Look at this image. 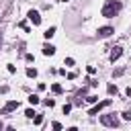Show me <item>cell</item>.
<instances>
[{"instance_id":"obj_12","label":"cell","mask_w":131,"mask_h":131,"mask_svg":"<svg viewBox=\"0 0 131 131\" xmlns=\"http://www.w3.org/2000/svg\"><path fill=\"white\" fill-rule=\"evenodd\" d=\"M29 102H31V104H37V102H39V96H37V94H31V96H29Z\"/></svg>"},{"instance_id":"obj_15","label":"cell","mask_w":131,"mask_h":131,"mask_svg":"<svg viewBox=\"0 0 131 131\" xmlns=\"http://www.w3.org/2000/svg\"><path fill=\"white\" fill-rule=\"evenodd\" d=\"M123 119H125V121H131V111H125V113H123Z\"/></svg>"},{"instance_id":"obj_1","label":"cell","mask_w":131,"mask_h":131,"mask_svg":"<svg viewBox=\"0 0 131 131\" xmlns=\"http://www.w3.org/2000/svg\"><path fill=\"white\" fill-rule=\"evenodd\" d=\"M119 10H121V2H119V0H108V2L102 6V16L113 18V16L119 14Z\"/></svg>"},{"instance_id":"obj_19","label":"cell","mask_w":131,"mask_h":131,"mask_svg":"<svg viewBox=\"0 0 131 131\" xmlns=\"http://www.w3.org/2000/svg\"><path fill=\"white\" fill-rule=\"evenodd\" d=\"M0 43H2V35H0Z\"/></svg>"},{"instance_id":"obj_11","label":"cell","mask_w":131,"mask_h":131,"mask_svg":"<svg viewBox=\"0 0 131 131\" xmlns=\"http://www.w3.org/2000/svg\"><path fill=\"white\" fill-rule=\"evenodd\" d=\"M106 90H108V94H117V86H115V84H108Z\"/></svg>"},{"instance_id":"obj_4","label":"cell","mask_w":131,"mask_h":131,"mask_svg":"<svg viewBox=\"0 0 131 131\" xmlns=\"http://www.w3.org/2000/svg\"><path fill=\"white\" fill-rule=\"evenodd\" d=\"M108 104H111V100H102V102H98L94 108H90V115H96L98 111H102V108H104V106H108Z\"/></svg>"},{"instance_id":"obj_7","label":"cell","mask_w":131,"mask_h":131,"mask_svg":"<svg viewBox=\"0 0 131 131\" xmlns=\"http://www.w3.org/2000/svg\"><path fill=\"white\" fill-rule=\"evenodd\" d=\"M14 108H18V102H16V100H8V102H6V106H4V113L14 111Z\"/></svg>"},{"instance_id":"obj_16","label":"cell","mask_w":131,"mask_h":131,"mask_svg":"<svg viewBox=\"0 0 131 131\" xmlns=\"http://www.w3.org/2000/svg\"><path fill=\"white\" fill-rule=\"evenodd\" d=\"M72 111V104H63V115H68Z\"/></svg>"},{"instance_id":"obj_20","label":"cell","mask_w":131,"mask_h":131,"mask_svg":"<svg viewBox=\"0 0 131 131\" xmlns=\"http://www.w3.org/2000/svg\"><path fill=\"white\" fill-rule=\"evenodd\" d=\"M61 2H68V0H61Z\"/></svg>"},{"instance_id":"obj_9","label":"cell","mask_w":131,"mask_h":131,"mask_svg":"<svg viewBox=\"0 0 131 131\" xmlns=\"http://www.w3.org/2000/svg\"><path fill=\"white\" fill-rule=\"evenodd\" d=\"M43 35H45V39H51V37L55 35V27H49V29H47V31H45Z\"/></svg>"},{"instance_id":"obj_8","label":"cell","mask_w":131,"mask_h":131,"mask_svg":"<svg viewBox=\"0 0 131 131\" xmlns=\"http://www.w3.org/2000/svg\"><path fill=\"white\" fill-rule=\"evenodd\" d=\"M43 53H45V55H53V53H55V47L49 45V43H45V45H43Z\"/></svg>"},{"instance_id":"obj_14","label":"cell","mask_w":131,"mask_h":131,"mask_svg":"<svg viewBox=\"0 0 131 131\" xmlns=\"http://www.w3.org/2000/svg\"><path fill=\"white\" fill-rule=\"evenodd\" d=\"M43 123V117L41 115H35V125H41Z\"/></svg>"},{"instance_id":"obj_18","label":"cell","mask_w":131,"mask_h":131,"mask_svg":"<svg viewBox=\"0 0 131 131\" xmlns=\"http://www.w3.org/2000/svg\"><path fill=\"white\" fill-rule=\"evenodd\" d=\"M2 127H4V125H2V121H0V129H2Z\"/></svg>"},{"instance_id":"obj_13","label":"cell","mask_w":131,"mask_h":131,"mask_svg":"<svg viewBox=\"0 0 131 131\" xmlns=\"http://www.w3.org/2000/svg\"><path fill=\"white\" fill-rule=\"evenodd\" d=\"M51 90H53L55 94H59V92H61V86H59V84H53V86H51Z\"/></svg>"},{"instance_id":"obj_6","label":"cell","mask_w":131,"mask_h":131,"mask_svg":"<svg viewBox=\"0 0 131 131\" xmlns=\"http://www.w3.org/2000/svg\"><path fill=\"white\" fill-rule=\"evenodd\" d=\"M121 53H123V49H121V47H115V49L111 51V61H117V59L121 57Z\"/></svg>"},{"instance_id":"obj_2","label":"cell","mask_w":131,"mask_h":131,"mask_svg":"<svg viewBox=\"0 0 131 131\" xmlns=\"http://www.w3.org/2000/svg\"><path fill=\"white\" fill-rule=\"evenodd\" d=\"M100 123L106 125V127H119V119L115 115H102L100 117Z\"/></svg>"},{"instance_id":"obj_17","label":"cell","mask_w":131,"mask_h":131,"mask_svg":"<svg viewBox=\"0 0 131 131\" xmlns=\"http://www.w3.org/2000/svg\"><path fill=\"white\" fill-rule=\"evenodd\" d=\"M25 115H27L29 119H33V115H35V111H33V108H27V113H25Z\"/></svg>"},{"instance_id":"obj_5","label":"cell","mask_w":131,"mask_h":131,"mask_svg":"<svg viewBox=\"0 0 131 131\" xmlns=\"http://www.w3.org/2000/svg\"><path fill=\"white\" fill-rule=\"evenodd\" d=\"M111 33H113V27H100V29L96 31V35H98V37H108Z\"/></svg>"},{"instance_id":"obj_10","label":"cell","mask_w":131,"mask_h":131,"mask_svg":"<svg viewBox=\"0 0 131 131\" xmlns=\"http://www.w3.org/2000/svg\"><path fill=\"white\" fill-rule=\"evenodd\" d=\"M27 76H29V78H35V76H37V70H35V68H27Z\"/></svg>"},{"instance_id":"obj_3","label":"cell","mask_w":131,"mask_h":131,"mask_svg":"<svg viewBox=\"0 0 131 131\" xmlns=\"http://www.w3.org/2000/svg\"><path fill=\"white\" fill-rule=\"evenodd\" d=\"M27 16H29V20H31L33 25H41V16H39V12H37V10H29V14H27Z\"/></svg>"}]
</instances>
